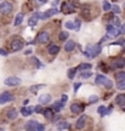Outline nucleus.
I'll use <instances>...</instances> for the list:
<instances>
[{"instance_id":"obj_1","label":"nucleus","mask_w":125,"mask_h":131,"mask_svg":"<svg viewBox=\"0 0 125 131\" xmlns=\"http://www.w3.org/2000/svg\"><path fill=\"white\" fill-rule=\"evenodd\" d=\"M101 46H100V44H97V45H88L86 46V51L84 52V55L88 57H90V58H95V57L97 56L98 53L101 52Z\"/></svg>"},{"instance_id":"obj_2","label":"nucleus","mask_w":125,"mask_h":131,"mask_svg":"<svg viewBox=\"0 0 125 131\" xmlns=\"http://www.w3.org/2000/svg\"><path fill=\"white\" fill-rule=\"evenodd\" d=\"M50 40V33L46 30H41L40 33H38L37 35V42L38 44H47Z\"/></svg>"},{"instance_id":"obj_3","label":"nucleus","mask_w":125,"mask_h":131,"mask_svg":"<svg viewBox=\"0 0 125 131\" xmlns=\"http://www.w3.org/2000/svg\"><path fill=\"white\" fill-rule=\"evenodd\" d=\"M106 30H107V34H108L109 38H116L120 34V28L113 26V24H108L106 27Z\"/></svg>"},{"instance_id":"obj_4","label":"nucleus","mask_w":125,"mask_h":131,"mask_svg":"<svg viewBox=\"0 0 125 131\" xmlns=\"http://www.w3.org/2000/svg\"><path fill=\"white\" fill-rule=\"evenodd\" d=\"M12 10H14V6L9 1H3L1 4H0V12L4 15H9L12 12Z\"/></svg>"},{"instance_id":"obj_5","label":"nucleus","mask_w":125,"mask_h":131,"mask_svg":"<svg viewBox=\"0 0 125 131\" xmlns=\"http://www.w3.org/2000/svg\"><path fill=\"white\" fill-rule=\"evenodd\" d=\"M75 10V5L72 3V1H65L63 4H62V9L61 11L63 12V14H72V12H74Z\"/></svg>"},{"instance_id":"obj_6","label":"nucleus","mask_w":125,"mask_h":131,"mask_svg":"<svg viewBox=\"0 0 125 131\" xmlns=\"http://www.w3.org/2000/svg\"><path fill=\"white\" fill-rule=\"evenodd\" d=\"M112 69H118V68H124L125 67V58L124 57H118L112 61Z\"/></svg>"},{"instance_id":"obj_7","label":"nucleus","mask_w":125,"mask_h":131,"mask_svg":"<svg viewBox=\"0 0 125 131\" xmlns=\"http://www.w3.org/2000/svg\"><path fill=\"white\" fill-rule=\"evenodd\" d=\"M21 84V79L17 77H9L5 79V85L7 86H18Z\"/></svg>"},{"instance_id":"obj_8","label":"nucleus","mask_w":125,"mask_h":131,"mask_svg":"<svg viewBox=\"0 0 125 131\" xmlns=\"http://www.w3.org/2000/svg\"><path fill=\"white\" fill-rule=\"evenodd\" d=\"M23 45H24V42L21 39H14L11 41V50L12 51H19L23 47Z\"/></svg>"},{"instance_id":"obj_9","label":"nucleus","mask_w":125,"mask_h":131,"mask_svg":"<svg viewBox=\"0 0 125 131\" xmlns=\"http://www.w3.org/2000/svg\"><path fill=\"white\" fill-rule=\"evenodd\" d=\"M86 122H88V115L83 114V115H81V117H79V119L77 120V123H75V127H77L78 130H81V129L85 127Z\"/></svg>"},{"instance_id":"obj_10","label":"nucleus","mask_w":125,"mask_h":131,"mask_svg":"<svg viewBox=\"0 0 125 131\" xmlns=\"http://www.w3.org/2000/svg\"><path fill=\"white\" fill-rule=\"evenodd\" d=\"M12 100H14L12 94H10L7 91H5V92H3V94L0 95V104L7 103V102H10V101H12Z\"/></svg>"},{"instance_id":"obj_11","label":"nucleus","mask_w":125,"mask_h":131,"mask_svg":"<svg viewBox=\"0 0 125 131\" xmlns=\"http://www.w3.org/2000/svg\"><path fill=\"white\" fill-rule=\"evenodd\" d=\"M84 111V104H81V103H72L70 104V112L74 113V114H79V113H81Z\"/></svg>"},{"instance_id":"obj_12","label":"nucleus","mask_w":125,"mask_h":131,"mask_svg":"<svg viewBox=\"0 0 125 131\" xmlns=\"http://www.w3.org/2000/svg\"><path fill=\"white\" fill-rule=\"evenodd\" d=\"M56 14H58V10L57 9H49V10H46L44 14H41V16H40V19H46V18H49V17H51V16H54V15H56Z\"/></svg>"},{"instance_id":"obj_13","label":"nucleus","mask_w":125,"mask_h":131,"mask_svg":"<svg viewBox=\"0 0 125 131\" xmlns=\"http://www.w3.org/2000/svg\"><path fill=\"white\" fill-rule=\"evenodd\" d=\"M40 16H41V14H40V12H35V14L33 15L32 17H29V19H28V24H29L30 27H34V26H37L38 19L40 18Z\"/></svg>"},{"instance_id":"obj_14","label":"nucleus","mask_w":125,"mask_h":131,"mask_svg":"<svg viewBox=\"0 0 125 131\" xmlns=\"http://www.w3.org/2000/svg\"><path fill=\"white\" fill-rule=\"evenodd\" d=\"M51 100H52V97H51L50 94L40 95V97L38 98V101H39V103H40V104H47V103L51 102Z\"/></svg>"},{"instance_id":"obj_15","label":"nucleus","mask_w":125,"mask_h":131,"mask_svg":"<svg viewBox=\"0 0 125 131\" xmlns=\"http://www.w3.org/2000/svg\"><path fill=\"white\" fill-rule=\"evenodd\" d=\"M6 115H7V118L9 119H11V120H15L16 118H17V111L15 109V108H9L7 111H6Z\"/></svg>"},{"instance_id":"obj_16","label":"nucleus","mask_w":125,"mask_h":131,"mask_svg":"<svg viewBox=\"0 0 125 131\" xmlns=\"http://www.w3.org/2000/svg\"><path fill=\"white\" fill-rule=\"evenodd\" d=\"M116 103L120 107H124L125 106V94H119L117 95L116 97Z\"/></svg>"},{"instance_id":"obj_17","label":"nucleus","mask_w":125,"mask_h":131,"mask_svg":"<svg viewBox=\"0 0 125 131\" xmlns=\"http://www.w3.org/2000/svg\"><path fill=\"white\" fill-rule=\"evenodd\" d=\"M63 107H65V103L62 102V101H61V102H60V101H56V102L54 103L52 106H51V108H52V109H54L56 113H60V111Z\"/></svg>"},{"instance_id":"obj_18","label":"nucleus","mask_w":125,"mask_h":131,"mask_svg":"<svg viewBox=\"0 0 125 131\" xmlns=\"http://www.w3.org/2000/svg\"><path fill=\"white\" fill-rule=\"evenodd\" d=\"M75 46H77V44H75L73 40H68V41L66 42V45H65V50L67 52H70V51H73V50H74Z\"/></svg>"},{"instance_id":"obj_19","label":"nucleus","mask_w":125,"mask_h":131,"mask_svg":"<svg viewBox=\"0 0 125 131\" xmlns=\"http://www.w3.org/2000/svg\"><path fill=\"white\" fill-rule=\"evenodd\" d=\"M34 112V109H33L32 107H22L21 108V114L23 115V117H28V115H30L32 113Z\"/></svg>"},{"instance_id":"obj_20","label":"nucleus","mask_w":125,"mask_h":131,"mask_svg":"<svg viewBox=\"0 0 125 131\" xmlns=\"http://www.w3.org/2000/svg\"><path fill=\"white\" fill-rule=\"evenodd\" d=\"M60 52V46L58 45H56V44H52L49 46V53L50 55H57Z\"/></svg>"},{"instance_id":"obj_21","label":"nucleus","mask_w":125,"mask_h":131,"mask_svg":"<svg viewBox=\"0 0 125 131\" xmlns=\"http://www.w3.org/2000/svg\"><path fill=\"white\" fill-rule=\"evenodd\" d=\"M43 114H44V117L45 119H52L54 118V109L52 108H46V109H44L43 111Z\"/></svg>"},{"instance_id":"obj_22","label":"nucleus","mask_w":125,"mask_h":131,"mask_svg":"<svg viewBox=\"0 0 125 131\" xmlns=\"http://www.w3.org/2000/svg\"><path fill=\"white\" fill-rule=\"evenodd\" d=\"M106 80H107V78L105 77V75L98 74L97 77H96V79H95V84L96 85H105Z\"/></svg>"},{"instance_id":"obj_23","label":"nucleus","mask_w":125,"mask_h":131,"mask_svg":"<svg viewBox=\"0 0 125 131\" xmlns=\"http://www.w3.org/2000/svg\"><path fill=\"white\" fill-rule=\"evenodd\" d=\"M68 127H69V123L66 122V120H62V122L57 123V129H58L60 131L66 130V129H68Z\"/></svg>"},{"instance_id":"obj_24","label":"nucleus","mask_w":125,"mask_h":131,"mask_svg":"<svg viewBox=\"0 0 125 131\" xmlns=\"http://www.w3.org/2000/svg\"><path fill=\"white\" fill-rule=\"evenodd\" d=\"M91 67H92V66L90 64V63H80V64L78 66V68H77V69L80 70V72H83V70L91 69Z\"/></svg>"},{"instance_id":"obj_25","label":"nucleus","mask_w":125,"mask_h":131,"mask_svg":"<svg viewBox=\"0 0 125 131\" xmlns=\"http://www.w3.org/2000/svg\"><path fill=\"white\" fill-rule=\"evenodd\" d=\"M38 124H39V123H38L37 120H30V122H28L27 125H26V130H28V129H37Z\"/></svg>"},{"instance_id":"obj_26","label":"nucleus","mask_w":125,"mask_h":131,"mask_svg":"<svg viewBox=\"0 0 125 131\" xmlns=\"http://www.w3.org/2000/svg\"><path fill=\"white\" fill-rule=\"evenodd\" d=\"M116 79L118 83L120 81H125V72H118L116 74Z\"/></svg>"},{"instance_id":"obj_27","label":"nucleus","mask_w":125,"mask_h":131,"mask_svg":"<svg viewBox=\"0 0 125 131\" xmlns=\"http://www.w3.org/2000/svg\"><path fill=\"white\" fill-rule=\"evenodd\" d=\"M23 14H18L17 16H16V19H15V26L17 27V26H19V24H22V22H23Z\"/></svg>"},{"instance_id":"obj_28","label":"nucleus","mask_w":125,"mask_h":131,"mask_svg":"<svg viewBox=\"0 0 125 131\" xmlns=\"http://www.w3.org/2000/svg\"><path fill=\"white\" fill-rule=\"evenodd\" d=\"M91 75H92V73H91L90 70H86V72H80L79 77H80L81 79H89Z\"/></svg>"},{"instance_id":"obj_29","label":"nucleus","mask_w":125,"mask_h":131,"mask_svg":"<svg viewBox=\"0 0 125 131\" xmlns=\"http://www.w3.org/2000/svg\"><path fill=\"white\" fill-rule=\"evenodd\" d=\"M102 9H103V11H109V10H112V5L109 1H107V0H105L103 1V4H102Z\"/></svg>"},{"instance_id":"obj_30","label":"nucleus","mask_w":125,"mask_h":131,"mask_svg":"<svg viewBox=\"0 0 125 131\" xmlns=\"http://www.w3.org/2000/svg\"><path fill=\"white\" fill-rule=\"evenodd\" d=\"M77 68H70V69H68V72H67V74H68V78L69 79H73L75 77V74H77Z\"/></svg>"},{"instance_id":"obj_31","label":"nucleus","mask_w":125,"mask_h":131,"mask_svg":"<svg viewBox=\"0 0 125 131\" xmlns=\"http://www.w3.org/2000/svg\"><path fill=\"white\" fill-rule=\"evenodd\" d=\"M30 62H32V63H34V64L37 66L38 68H41V67H43V64H41V63H40V61L38 60L37 57H34V56H33V57H30Z\"/></svg>"},{"instance_id":"obj_32","label":"nucleus","mask_w":125,"mask_h":131,"mask_svg":"<svg viewBox=\"0 0 125 131\" xmlns=\"http://www.w3.org/2000/svg\"><path fill=\"white\" fill-rule=\"evenodd\" d=\"M67 38H68V33L67 32H61L60 34H58V40H60V41L67 40Z\"/></svg>"},{"instance_id":"obj_33","label":"nucleus","mask_w":125,"mask_h":131,"mask_svg":"<svg viewBox=\"0 0 125 131\" xmlns=\"http://www.w3.org/2000/svg\"><path fill=\"white\" fill-rule=\"evenodd\" d=\"M97 101H98L97 95H92V96H90V97H89V104H92V103L97 102Z\"/></svg>"},{"instance_id":"obj_34","label":"nucleus","mask_w":125,"mask_h":131,"mask_svg":"<svg viewBox=\"0 0 125 131\" xmlns=\"http://www.w3.org/2000/svg\"><path fill=\"white\" fill-rule=\"evenodd\" d=\"M80 26H81V21H80L79 18H75V21H74V30L78 32L79 29H80Z\"/></svg>"},{"instance_id":"obj_35","label":"nucleus","mask_w":125,"mask_h":131,"mask_svg":"<svg viewBox=\"0 0 125 131\" xmlns=\"http://www.w3.org/2000/svg\"><path fill=\"white\" fill-rule=\"evenodd\" d=\"M105 88H106V89H112V88H113V81H112L111 79H107L106 83H105Z\"/></svg>"},{"instance_id":"obj_36","label":"nucleus","mask_w":125,"mask_h":131,"mask_svg":"<svg viewBox=\"0 0 125 131\" xmlns=\"http://www.w3.org/2000/svg\"><path fill=\"white\" fill-rule=\"evenodd\" d=\"M65 27L67 29L72 30V29H74V23H73V22H70V21H68V22H66L65 23Z\"/></svg>"},{"instance_id":"obj_37","label":"nucleus","mask_w":125,"mask_h":131,"mask_svg":"<svg viewBox=\"0 0 125 131\" xmlns=\"http://www.w3.org/2000/svg\"><path fill=\"white\" fill-rule=\"evenodd\" d=\"M112 11H113V14H120L121 12L120 7H119L118 5H113V6H112Z\"/></svg>"},{"instance_id":"obj_38","label":"nucleus","mask_w":125,"mask_h":131,"mask_svg":"<svg viewBox=\"0 0 125 131\" xmlns=\"http://www.w3.org/2000/svg\"><path fill=\"white\" fill-rule=\"evenodd\" d=\"M98 114H101V117H105V112H106V107L105 106H100L97 109Z\"/></svg>"},{"instance_id":"obj_39","label":"nucleus","mask_w":125,"mask_h":131,"mask_svg":"<svg viewBox=\"0 0 125 131\" xmlns=\"http://www.w3.org/2000/svg\"><path fill=\"white\" fill-rule=\"evenodd\" d=\"M46 1H47V0H34V3H35V5H37V6H41V5H44Z\"/></svg>"},{"instance_id":"obj_40","label":"nucleus","mask_w":125,"mask_h":131,"mask_svg":"<svg viewBox=\"0 0 125 131\" xmlns=\"http://www.w3.org/2000/svg\"><path fill=\"white\" fill-rule=\"evenodd\" d=\"M34 112L38 113V114H40V113H43V107L40 106V104H38L37 107L34 108Z\"/></svg>"},{"instance_id":"obj_41","label":"nucleus","mask_w":125,"mask_h":131,"mask_svg":"<svg viewBox=\"0 0 125 131\" xmlns=\"http://www.w3.org/2000/svg\"><path fill=\"white\" fill-rule=\"evenodd\" d=\"M117 88H118L119 90H125V81H120V83H118Z\"/></svg>"},{"instance_id":"obj_42","label":"nucleus","mask_w":125,"mask_h":131,"mask_svg":"<svg viewBox=\"0 0 125 131\" xmlns=\"http://www.w3.org/2000/svg\"><path fill=\"white\" fill-rule=\"evenodd\" d=\"M124 44H125V40L124 39H120V40H118V41L113 42L112 45H124Z\"/></svg>"},{"instance_id":"obj_43","label":"nucleus","mask_w":125,"mask_h":131,"mask_svg":"<svg viewBox=\"0 0 125 131\" xmlns=\"http://www.w3.org/2000/svg\"><path fill=\"white\" fill-rule=\"evenodd\" d=\"M41 86H43V85H35V86L30 88V91H32V92H37V90H38V89H40Z\"/></svg>"},{"instance_id":"obj_44","label":"nucleus","mask_w":125,"mask_h":131,"mask_svg":"<svg viewBox=\"0 0 125 131\" xmlns=\"http://www.w3.org/2000/svg\"><path fill=\"white\" fill-rule=\"evenodd\" d=\"M44 129H45V126H44L43 124H38V126H37V131H44Z\"/></svg>"},{"instance_id":"obj_45","label":"nucleus","mask_w":125,"mask_h":131,"mask_svg":"<svg viewBox=\"0 0 125 131\" xmlns=\"http://www.w3.org/2000/svg\"><path fill=\"white\" fill-rule=\"evenodd\" d=\"M81 86V83H75L74 84V92H77L78 91V89Z\"/></svg>"},{"instance_id":"obj_46","label":"nucleus","mask_w":125,"mask_h":131,"mask_svg":"<svg viewBox=\"0 0 125 131\" xmlns=\"http://www.w3.org/2000/svg\"><path fill=\"white\" fill-rule=\"evenodd\" d=\"M0 55H1V56H7L9 53H7V51H6V50H4V49H0Z\"/></svg>"},{"instance_id":"obj_47","label":"nucleus","mask_w":125,"mask_h":131,"mask_svg":"<svg viewBox=\"0 0 125 131\" xmlns=\"http://www.w3.org/2000/svg\"><path fill=\"white\" fill-rule=\"evenodd\" d=\"M120 34H125V23H123V26L120 27Z\"/></svg>"},{"instance_id":"obj_48","label":"nucleus","mask_w":125,"mask_h":131,"mask_svg":"<svg viewBox=\"0 0 125 131\" xmlns=\"http://www.w3.org/2000/svg\"><path fill=\"white\" fill-rule=\"evenodd\" d=\"M67 100H68V96H67V95H63V96H62V102L66 103L67 102Z\"/></svg>"},{"instance_id":"obj_49","label":"nucleus","mask_w":125,"mask_h":131,"mask_svg":"<svg viewBox=\"0 0 125 131\" xmlns=\"http://www.w3.org/2000/svg\"><path fill=\"white\" fill-rule=\"evenodd\" d=\"M111 112H112V108H108V109L106 108V112H105V115H108V114H109Z\"/></svg>"},{"instance_id":"obj_50","label":"nucleus","mask_w":125,"mask_h":131,"mask_svg":"<svg viewBox=\"0 0 125 131\" xmlns=\"http://www.w3.org/2000/svg\"><path fill=\"white\" fill-rule=\"evenodd\" d=\"M60 4V1H58V0H56V1H54V3H52V5H54V6H56V5H58Z\"/></svg>"},{"instance_id":"obj_51","label":"nucleus","mask_w":125,"mask_h":131,"mask_svg":"<svg viewBox=\"0 0 125 131\" xmlns=\"http://www.w3.org/2000/svg\"><path fill=\"white\" fill-rule=\"evenodd\" d=\"M29 53H32V50H27V51L24 52V55H29Z\"/></svg>"},{"instance_id":"obj_52","label":"nucleus","mask_w":125,"mask_h":131,"mask_svg":"<svg viewBox=\"0 0 125 131\" xmlns=\"http://www.w3.org/2000/svg\"><path fill=\"white\" fill-rule=\"evenodd\" d=\"M124 7H125V3H124Z\"/></svg>"},{"instance_id":"obj_53","label":"nucleus","mask_w":125,"mask_h":131,"mask_svg":"<svg viewBox=\"0 0 125 131\" xmlns=\"http://www.w3.org/2000/svg\"><path fill=\"white\" fill-rule=\"evenodd\" d=\"M0 131H3V130H1V129H0Z\"/></svg>"}]
</instances>
